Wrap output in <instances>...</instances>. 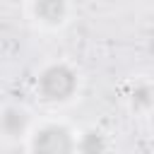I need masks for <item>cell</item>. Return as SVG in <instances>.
Segmentation results:
<instances>
[{
  "mask_svg": "<svg viewBox=\"0 0 154 154\" xmlns=\"http://www.w3.org/2000/svg\"><path fill=\"white\" fill-rule=\"evenodd\" d=\"M36 152H43V154H65L75 147L70 132L60 125H48L43 130L36 132L34 137V144H31Z\"/></svg>",
  "mask_w": 154,
  "mask_h": 154,
  "instance_id": "cell-2",
  "label": "cell"
},
{
  "mask_svg": "<svg viewBox=\"0 0 154 154\" xmlns=\"http://www.w3.org/2000/svg\"><path fill=\"white\" fill-rule=\"evenodd\" d=\"M132 103L135 106H152L154 103V89L147 87V84H140L132 91Z\"/></svg>",
  "mask_w": 154,
  "mask_h": 154,
  "instance_id": "cell-6",
  "label": "cell"
},
{
  "mask_svg": "<svg viewBox=\"0 0 154 154\" xmlns=\"http://www.w3.org/2000/svg\"><path fill=\"white\" fill-rule=\"evenodd\" d=\"M26 128V113L22 108H5L2 116H0V130L10 137H17L22 135Z\"/></svg>",
  "mask_w": 154,
  "mask_h": 154,
  "instance_id": "cell-3",
  "label": "cell"
},
{
  "mask_svg": "<svg viewBox=\"0 0 154 154\" xmlns=\"http://www.w3.org/2000/svg\"><path fill=\"white\" fill-rule=\"evenodd\" d=\"M36 14L48 24H58L65 17V0H36Z\"/></svg>",
  "mask_w": 154,
  "mask_h": 154,
  "instance_id": "cell-4",
  "label": "cell"
},
{
  "mask_svg": "<svg viewBox=\"0 0 154 154\" xmlns=\"http://www.w3.org/2000/svg\"><path fill=\"white\" fill-rule=\"evenodd\" d=\"M75 87H77L75 72L70 67H65V65H51L38 77V91L48 101H63V99H67L75 91Z\"/></svg>",
  "mask_w": 154,
  "mask_h": 154,
  "instance_id": "cell-1",
  "label": "cell"
},
{
  "mask_svg": "<svg viewBox=\"0 0 154 154\" xmlns=\"http://www.w3.org/2000/svg\"><path fill=\"white\" fill-rule=\"evenodd\" d=\"M77 147L82 152H101V149H106V142H103V137L99 132H89V135H84V140Z\"/></svg>",
  "mask_w": 154,
  "mask_h": 154,
  "instance_id": "cell-5",
  "label": "cell"
}]
</instances>
